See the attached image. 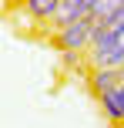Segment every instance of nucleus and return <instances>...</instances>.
I'll return each instance as SVG.
<instances>
[{
    "label": "nucleus",
    "mask_w": 124,
    "mask_h": 128,
    "mask_svg": "<svg viewBox=\"0 0 124 128\" xmlns=\"http://www.w3.org/2000/svg\"><path fill=\"white\" fill-rule=\"evenodd\" d=\"M87 64H91V68L124 71V17L114 27L94 34V44H91V51H87Z\"/></svg>",
    "instance_id": "f257e3e1"
},
{
    "label": "nucleus",
    "mask_w": 124,
    "mask_h": 128,
    "mask_svg": "<svg viewBox=\"0 0 124 128\" xmlns=\"http://www.w3.org/2000/svg\"><path fill=\"white\" fill-rule=\"evenodd\" d=\"M94 34H97L94 20H77V24H71V27L54 30V40H57V47L64 54H87L91 44H94Z\"/></svg>",
    "instance_id": "f03ea898"
},
{
    "label": "nucleus",
    "mask_w": 124,
    "mask_h": 128,
    "mask_svg": "<svg viewBox=\"0 0 124 128\" xmlns=\"http://www.w3.org/2000/svg\"><path fill=\"white\" fill-rule=\"evenodd\" d=\"M94 14V0H57V17H54V30L60 27H71L77 20H91Z\"/></svg>",
    "instance_id": "7ed1b4c3"
},
{
    "label": "nucleus",
    "mask_w": 124,
    "mask_h": 128,
    "mask_svg": "<svg viewBox=\"0 0 124 128\" xmlns=\"http://www.w3.org/2000/svg\"><path fill=\"white\" fill-rule=\"evenodd\" d=\"M121 17H124V0H94L91 20H94V27H97V34L107 30V27H114Z\"/></svg>",
    "instance_id": "20e7f679"
},
{
    "label": "nucleus",
    "mask_w": 124,
    "mask_h": 128,
    "mask_svg": "<svg viewBox=\"0 0 124 128\" xmlns=\"http://www.w3.org/2000/svg\"><path fill=\"white\" fill-rule=\"evenodd\" d=\"M87 81H91V91H94V94L104 98L107 91H114V88L124 81V71H114V68H91Z\"/></svg>",
    "instance_id": "39448f33"
},
{
    "label": "nucleus",
    "mask_w": 124,
    "mask_h": 128,
    "mask_svg": "<svg viewBox=\"0 0 124 128\" xmlns=\"http://www.w3.org/2000/svg\"><path fill=\"white\" fill-rule=\"evenodd\" d=\"M97 101H101V108H104L107 122H114V125H124V81H121L114 91H107L104 98H97Z\"/></svg>",
    "instance_id": "423d86ee"
},
{
    "label": "nucleus",
    "mask_w": 124,
    "mask_h": 128,
    "mask_svg": "<svg viewBox=\"0 0 124 128\" xmlns=\"http://www.w3.org/2000/svg\"><path fill=\"white\" fill-rule=\"evenodd\" d=\"M24 14L44 20V24H54V17H57V0H30V4H24Z\"/></svg>",
    "instance_id": "0eeeda50"
},
{
    "label": "nucleus",
    "mask_w": 124,
    "mask_h": 128,
    "mask_svg": "<svg viewBox=\"0 0 124 128\" xmlns=\"http://www.w3.org/2000/svg\"><path fill=\"white\" fill-rule=\"evenodd\" d=\"M114 128H124V125H114Z\"/></svg>",
    "instance_id": "6e6552de"
}]
</instances>
